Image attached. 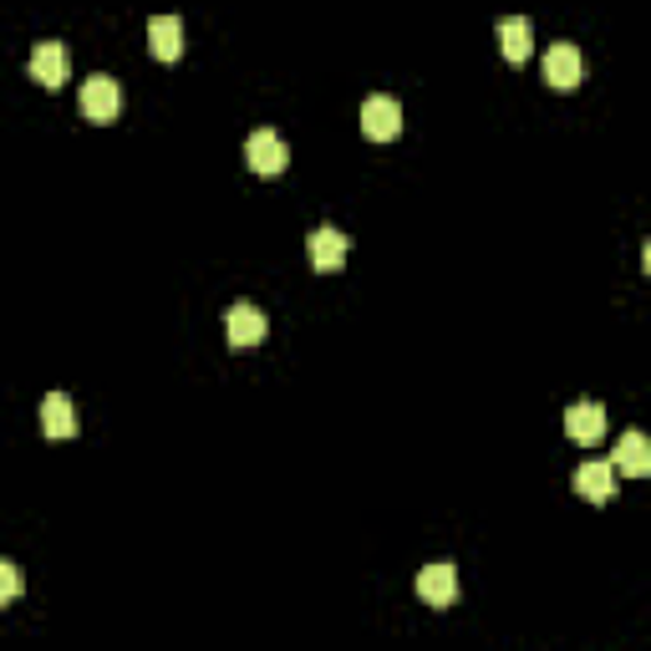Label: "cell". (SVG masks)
<instances>
[{
  "label": "cell",
  "instance_id": "8",
  "mask_svg": "<svg viewBox=\"0 0 651 651\" xmlns=\"http://www.w3.org/2000/svg\"><path fill=\"white\" fill-rule=\"evenodd\" d=\"M616 479H621V474H616L606 458H590V464L575 468V489H581L590 504H611V499H616Z\"/></svg>",
  "mask_w": 651,
  "mask_h": 651
},
{
  "label": "cell",
  "instance_id": "14",
  "mask_svg": "<svg viewBox=\"0 0 651 651\" xmlns=\"http://www.w3.org/2000/svg\"><path fill=\"white\" fill-rule=\"evenodd\" d=\"M499 41H504L509 62H524V56H530V21H524V15H504V21H499Z\"/></svg>",
  "mask_w": 651,
  "mask_h": 651
},
{
  "label": "cell",
  "instance_id": "15",
  "mask_svg": "<svg viewBox=\"0 0 651 651\" xmlns=\"http://www.w3.org/2000/svg\"><path fill=\"white\" fill-rule=\"evenodd\" d=\"M26 590V581H21V571H15L11 560H0V606H11L15 596Z\"/></svg>",
  "mask_w": 651,
  "mask_h": 651
},
{
  "label": "cell",
  "instance_id": "6",
  "mask_svg": "<svg viewBox=\"0 0 651 651\" xmlns=\"http://www.w3.org/2000/svg\"><path fill=\"white\" fill-rule=\"evenodd\" d=\"M346 235L341 229H332V225H321V229H311V240H306V250H311V265L321 270V275H336V270L346 265Z\"/></svg>",
  "mask_w": 651,
  "mask_h": 651
},
{
  "label": "cell",
  "instance_id": "7",
  "mask_svg": "<svg viewBox=\"0 0 651 651\" xmlns=\"http://www.w3.org/2000/svg\"><path fill=\"white\" fill-rule=\"evenodd\" d=\"M417 596L427 600V606H438V611H448L453 600H458V571L453 565H427V571H417Z\"/></svg>",
  "mask_w": 651,
  "mask_h": 651
},
{
  "label": "cell",
  "instance_id": "1",
  "mask_svg": "<svg viewBox=\"0 0 651 651\" xmlns=\"http://www.w3.org/2000/svg\"><path fill=\"white\" fill-rule=\"evenodd\" d=\"M245 163H250L260 178H275V173L291 169V148H285L280 133H270V128H254L250 143H245Z\"/></svg>",
  "mask_w": 651,
  "mask_h": 651
},
{
  "label": "cell",
  "instance_id": "2",
  "mask_svg": "<svg viewBox=\"0 0 651 651\" xmlns=\"http://www.w3.org/2000/svg\"><path fill=\"white\" fill-rule=\"evenodd\" d=\"M122 112V87L107 72H97V77L82 82V118L87 122H112Z\"/></svg>",
  "mask_w": 651,
  "mask_h": 651
},
{
  "label": "cell",
  "instance_id": "5",
  "mask_svg": "<svg viewBox=\"0 0 651 651\" xmlns=\"http://www.w3.org/2000/svg\"><path fill=\"white\" fill-rule=\"evenodd\" d=\"M265 332H270V321L260 306H250V301H235V306H229V316H225L229 346H254V341H265Z\"/></svg>",
  "mask_w": 651,
  "mask_h": 651
},
{
  "label": "cell",
  "instance_id": "13",
  "mask_svg": "<svg viewBox=\"0 0 651 651\" xmlns=\"http://www.w3.org/2000/svg\"><path fill=\"white\" fill-rule=\"evenodd\" d=\"M565 433H571L575 443H596L600 433H606V408H600V402H575V408H565Z\"/></svg>",
  "mask_w": 651,
  "mask_h": 651
},
{
  "label": "cell",
  "instance_id": "12",
  "mask_svg": "<svg viewBox=\"0 0 651 651\" xmlns=\"http://www.w3.org/2000/svg\"><path fill=\"white\" fill-rule=\"evenodd\" d=\"M148 46H153L159 62H178V52H184V21L178 15H153L148 21Z\"/></svg>",
  "mask_w": 651,
  "mask_h": 651
},
{
  "label": "cell",
  "instance_id": "4",
  "mask_svg": "<svg viewBox=\"0 0 651 651\" xmlns=\"http://www.w3.org/2000/svg\"><path fill=\"white\" fill-rule=\"evenodd\" d=\"M581 77H585L581 52H575L571 41H555V46L545 52V82H550V87H560V93H575Z\"/></svg>",
  "mask_w": 651,
  "mask_h": 651
},
{
  "label": "cell",
  "instance_id": "3",
  "mask_svg": "<svg viewBox=\"0 0 651 651\" xmlns=\"http://www.w3.org/2000/svg\"><path fill=\"white\" fill-rule=\"evenodd\" d=\"M361 133L372 138V143H392V138L402 133L398 97H367V102H361Z\"/></svg>",
  "mask_w": 651,
  "mask_h": 651
},
{
  "label": "cell",
  "instance_id": "9",
  "mask_svg": "<svg viewBox=\"0 0 651 651\" xmlns=\"http://www.w3.org/2000/svg\"><path fill=\"white\" fill-rule=\"evenodd\" d=\"M67 72H72V62H67V46H62V41H41L36 52H31V77H36L41 87H62Z\"/></svg>",
  "mask_w": 651,
  "mask_h": 651
},
{
  "label": "cell",
  "instance_id": "11",
  "mask_svg": "<svg viewBox=\"0 0 651 651\" xmlns=\"http://www.w3.org/2000/svg\"><path fill=\"white\" fill-rule=\"evenodd\" d=\"M41 433L46 438H72L77 433V412H72L67 392H46L41 398Z\"/></svg>",
  "mask_w": 651,
  "mask_h": 651
},
{
  "label": "cell",
  "instance_id": "10",
  "mask_svg": "<svg viewBox=\"0 0 651 651\" xmlns=\"http://www.w3.org/2000/svg\"><path fill=\"white\" fill-rule=\"evenodd\" d=\"M611 468H616V474H631V479H647V474H651V443H647V433H637V427H631V433H621Z\"/></svg>",
  "mask_w": 651,
  "mask_h": 651
}]
</instances>
